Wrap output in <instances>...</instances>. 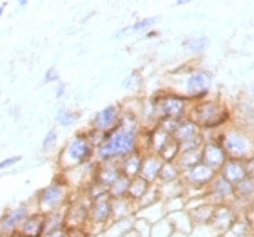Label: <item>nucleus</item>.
Masks as SVG:
<instances>
[{"label":"nucleus","instance_id":"ea45409f","mask_svg":"<svg viewBox=\"0 0 254 237\" xmlns=\"http://www.w3.org/2000/svg\"><path fill=\"white\" fill-rule=\"evenodd\" d=\"M176 163H178V167L182 169V172L192 169L194 165L201 163L200 150H196V152H180V156H178V159H176Z\"/></svg>","mask_w":254,"mask_h":237},{"label":"nucleus","instance_id":"20e7f679","mask_svg":"<svg viewBox=\"0 0 254 237\" xmlns=\"http://www.w3.org/2000/svg\"><path fill=\"white\" fill-rule=\"evenodd\" d=\"M149 111L153 114L154 125L162 120H186L189 116L190 101L186 96L178 95L171 89H160L147 98Z\"/></svg>","mask_w":254,"mask_h":237},{"label":"nucleus","instance_id":"4be33fe9","mask_svg":"<svg viewBox=\"0 0 254 237\" xmlns=\"http://www.w3.org/2000/svg\"><path fill=\"white\" fill-rule=\"evenodd\" d=\"M160 20H162L160 16H145V18H140V20L132 22L131 26H126L120 31H117L113 35V38H124V37H131V35H145L147 31L154 29V26Z\"/></svg>","mask_w":254,"mask_h":237},{"label":"nucleus","instance_id":"7ed1b4c3","mask_svg":"<svg viewBox=\"0 0 254 237\" xmlns=\"http://www.w3.org/2000/svg\"><path fill=\"white\" fill-rule=\"evenodd\" d=\"M187 118L194 121L205 134H212L231 125L234 121V112L223 100L216 96H209L207 100L192 103Z\"/></svg>","mask_w":254,"mask_h":237},{"label":"nucleus","instance_id":"2f4dec72","mask_svg":"<svg viewBox=\"0 0 254 237\" xmlns=\"http://www.w3.org/2000/svg\"><path fill=\"white\" fill-rule=\"evenodd\" d=\"M134 216H136V205L132 201L127 197L113 201V219H129Z\"/></svg>","mask_w":254,"mask_h":237},{"label":"nucleus","instance_id":"cd10ccee","mask_svg":"<svg viewBox=\"0 0 254 237\" xmlns=\"http://www.w3.org/2000/svg\"><path fill=\"white\" fill-rule=\"evenodd\" d=\"M236 111H238V114H234V121H238V123H242L244 127H247V129L254 134V103H253V100H240Z\"/></svg>","mask_w":254,"mask_h":237},{"label":"nucleus","instance_id":"f257e3e1","mask_svg":"<svg viewBox=\"0 0 254 237\" xmlns=\"http://www.w3.org/2000/svg\"><path fill=\"white\" fill-rule=\"evenodd\" d=\"M140 131H142L140 118L129 111H124L118 127L113 129L111 132H107L104 143L96 148L95 159L98 163L120 161L129 154L140 150Z\"/></svg>","mask_w":254,"mask_h":237},{"label":"nucleus","instance_id":"8fccbe9b","mask_svg":"<svg viewBox=\"0 0 254 237\" xmlns=\"http://www.w3.org/2000/svg\"><path fill=\"white\" fill-rule=\"evenodd\" d=\"M158 37H160L158 29H151V31H147L145 35H143V38H145V40H154V38H158Z\"/></svg>","mask_w":254,"mask_h":237},{"label":"nucleus","instance_id":"2eb2a0df","mask_svg":"<svg viewBox=\"0 0 254 237\" xmlns=\"http://www.w3.org/2000/svg\"><path fill=\"white\" fill-rule=\"evenodd\" d=\"M207 203H211L212 206H218V205H229V203H233L234 201V185L229 183L227 179H223L222 176L218 174L214 178L207 190L203 192L201 195Z\"/></svg>","mask_w":254,"mask_h":237},{"label":"nucleus","instance_id":"4468645a","mask_svg":"<svg viewBox=\"0 0 254 237\" xmlns=\"http://www.w3.org/2000/svg\"><path fill=\"white\" fill-rule=\"evenodd\" d=\"M122 103H111L106 105L104 109L96 111L89 120V129H95L98 132H111L113 129H117L120 120H122Z\"/></svg>","mask_w":254,"mask_h":237},{"label":"nucleus","instance_id":"f03ea898","mask_svg":"<svg viewBox=\"0 0 254 237\" xmlns=\"http://www.w3.org/2000/svg\"><path fill=\"white\" fill-rule=\"evenodd\" d=\"M169 76L173 78V85L167 89L186 96L190 101V105L207 100L214 87V74L205 67L184 65V67L175 69Z\"/></svg>","mask_w":254,"mask_h":237},{"label":"nucleus","instance_id":"473e14b6","mask_svg":"<svg viewBox=\"0 0 254 237\" xmlns=\"http://www.w3.org/2000/svg\"><path fill=\"white\" fill-rule=\"evenodd\" d=\"M184 172L182 169L178 167V163H164L162 165V170H160V176H158V183L156 185H169V183H175V181H180Z\"/></svg>","mask_w":254,"mask_h":237},{"label":"nucleus","instance_id":"ddd939ff","mask_svg":"<svg viewBox=\"0 0 254 237\" xmlns=\"http://www.w3.org/2000/svg\"><path fill=\"white\" fill-rule=\"evenodd\" d=\"M33 212L31 201H24L18 205L11 206L7 210L2 212L0 216V237H5L9 234H15L20 230L22 223L26 221V217Z\"/></svg>","mask_w":254,"mask_h":237},{"label":"nucleus","instance_id":"a19ab883","mask_svg":"<svg viewBox=\"0 0 254 237\" xmlns=\"http://www.w3.org/2000/svg\"><path fill=\"white\" fill-rule=\"evenodd\" d=\"M44 227H46V232H53V230L65 228L64 212H53V214H46V216H44Z\"/></svg>","mask_w":254,"mask_h":237},{"label":"nucleus","instance_id":"c9c22d12","mask_svg":"<svg viewBox=\"0 0 254 237\" xmlns=\"http://www.w3.org/2000/svg\"><path fill=\"white\" fill-rule=\"evenodd\" d=\"M178 156H180V143L176 142L175 138L158 152V158L162 159L164 163H175L176 159H178Z\"/></svg>","mask_w":254,"mask_h":237},{"label":"nucleus","instance_id":"de8ad7c7","mask_svg":"<svg viewBox=\"0 0 254 237\" xmlns=\"http://www.w3.org/2000/svg\"><path fill=\"white\" fill-rule=\"evenodd\" d=\"M65 93H67V84L60 80L59 84H57V87H55V96H57V100H62L64 96H65Z\"/></svg>","mask_w":254,"mask_h":237},{"label":"nucleus","instance_id":"9d476101","mask_svg":"<svg viewBox=\"0 0 254 237\" xmlns=\"http://www.w3.org/2000/svg\"><path fill=\"white\" fill-rule=\"evenodd\" d=\"M89 206L91 201L82 192H74L65 208H64V219L65 228H87L89 225Z\"/></svg>","mask_w":254,"mask_h":237},{"label":"nucleus","instance_id":"72a5a7b5","mask_svg":"<svg viewBox=\"0 0 254 237\" xmlns=\"http://www.w3.org/2000/svg\"><path fill=\"white\" fill-rule=\"evenodd\" d=\"M78 120H80V112L73 111V109H69V107H60L59 111H57V114H55V121H57V125L64 127V129L73 127Z\"/></svg>","mask_w":254,"mask_h":237},{"label":"nucleus","instance_id":"4c0bfd02","mask_svg":"<svg viewBox=\"0 0 254 237\" xmlns=\"http://www.w3.org/2000/svg\"><path fill=\"white\" fill-rule=\"evenodd\" d=\"M249 236H253L251 227L247 225V221H245L244 217H242V214H240V217L234 221L233 227L229 228L222 237H249Z\"/></svg>","mask_w":254,"mask_h":237},{"label":"nucleus","instance_id":"a211bd4d","mask_svg":"<svg viewBox=\"0 0 254 237\" xmlns=\"http://www.w3.org/2000/svg\"><path fill=\"white\" fill-rule=\"evenodd\" d=\"M254 203V174L247 176L244 181H240L238 185H234V201L233 205L242 212Z\"/></svg>","mask_w":254,"mask_h":237},{"label":"nucleus","instance_id":"6e6d98bb","mask_svg":"<svg viewBox=\"0 0 254 237\" xmlns=\"http://www.w3.org/2000/svg\"><path fill=\"white\" fill-rule=\"evenodd\" d=\"M26 5H27L26 0H22V2H18V7H26Z\"/></svg>","mask_w":254,"mask_h":237},{"label":"nucleus","instance_id":"c85d7f7f","mask_svg":"<svg viewBox=\"0 0 254 237\" xmlns=\"http://www.w3.org/2000/svg\"><path fill=\"white\" fill-rule=\"evenodd\" d=\"M156 189H158L160 201H169V199H176V197H187V187L182 179L169 185H156Z\"/></svg>","mask_w":254,"mask_h":237},{"label":"nucleus","instance_id":"39448f33","mask_svg":"<svg viewBox=\"0 0 254 237\" xmlns=\"http://www.w3.org/2000/svg\"><path fill=\"white\" fill-rule=\"evenodd\" d=\"M95 152L96 148L91 145L89 138L85 134V129L84 131H76L60 148L59 156H57V167H59L60 172L73 170L76 167L95 161Z\"/></svg>","mask_w":254,"mask_h":237},{"label":"nucleus","instance_id":"7c9ffc66","mask_svg":"<svg viewBox=\"0 0 254 237\" xmlns=\"http://www.w3.org/2000/svg\"><path fill=\"white\" fill-rule=\"evenodd\" d=\"M153 185H149L147 181H143L142 178H134L131 179V185H129V192H127V199L132 201L134 205H140V201L145 197L149 190H151Z\"/></svg>","mask_w":254,"mask_h":237},{"label":"nucleus","instance_id":"a878e982","mask_svg":"<svg viewBox=\"0 0 254 237\" xmlns=\"http://www.w3.org/2000/svg\"><path fill=\"white\" fill-rule=\"evenodd\" d=\"M167 219H169V223L173 225L175 234H182V236L189 237L190 234L194 232V225H192V221H190V216L187 214V210L167 214Z\"/></svg>","mask_w":254,"mask_h":237},{"label":"nucleus","instance_id":"5fc2aeb1","mask_svg":"<svg viewBox=\"0 0 254 237\" xmlns=\"http://www.w3.org/2000/svg\"><path fill=\"white\" fill-rule=\"evenodd\" d=\"M5 5H7V4H5V2H4V4H0V16H2V13H4Z\"/></svg>","mask_w":254,"mask_h":237},{"label":"nucleus","instance_id":"4d7b16f0","mask_svg":"<svg viewBox=\"0 0 254 237\" xmlns=\"http://www.w3.org/2000/svg\"><path fill=\"white\" fill-rule=\"evenodd\" d=\"M0 216H2V212H0Z\"/></svg>","mask_w":254,"mask_h":237},{"label":"nucleus","instance_id":"dca6fc26","mask_svg":"<svg viewBox=\"0 0 254 237\" xmlns=\"http://www.w3.org/2000/svg\"><path fill=\"white\" fill-rule=\"evenodd\" d=\"M238 217H240V212L233 203H229V205H218V206H214L212 219L209 227L212 228V232L216 234L218 237H222L229 228L233 227L234 221H236Z\"/></svg>","mask_w":254,"mask_h":237},{"label":"nucleus","instance_id":"6ab92c4d","mask_svg":"<svg viewBox=\"0 0 254 237\" xmlns=\"http://www.w3.org/2000/svg\"><path fill=\"white\" fill-rule=\"evenodd\" d=\"M218 174L222 176L223 179H227L229 183L238 185L240 181H244L247 176H251L249 165L247 161H242V159H227V163L223 165Z\"/></svg>","mask_w":254,"mask_h":237},{"label":"nucleus","instance_id":"603ef678","mask_svg":"<svg viewBox=\"0 0 254 237\" xmlns=\"http://www.w3.org/2000/svg\"><path fill=\"white\" fill-rule=\"evenodd\" d=\"M5 237H26V236H22L20 232H15V234H9V236H5Z\"/></svg>","mask_w":254,"mask_h":237},{"label":"nucleus","instance_id":"423d86ee","mask_svg":"<svg viewBox=\"0 0 254 237\" xmlns=\"http://www.w3.org/2000/svg\"><path fill=\"white\" fill-rule=\"evenodd\" d=\"M74 195V190L69 187L64 174L60 172L55 176V179L49 185L42 187L38 190L35 197H33V210L40 212V214H53V212H62L65 208L71 197Z\"/></svg>","mask_w":254,"mask_h":237},{"label":"nucleus","instance_id":"09e8293b","mask_svg":"<svg viewBox=\"0 0 254 237\" xmlns=\"http://www.w3.org/2000/svg\"><path fill=\"white\" fill-rule=\"evenodd\" d=\"M42 237H67V228H60V230H53V232H46Z\"/></svg>","mask_w":254,"mask_h":237},{"label":"nucleus","instance_id":"f704fd0d","mask_svg":"<svg viewBox=\"0 0 254 237\" xmlns=\"http://www.w3.org/2000/svg\"><path fill=\"white\" fill-rule=\"evenodd\" d=\"M129 185H131V179L126 178V176H120V178H118L117 181L109 187L107 194H109V197H111L113 201H115V199H124V197H127Z\"/></svg>","mask_w":254,"mask_h":237},{"label":"nucleus","instance_id":"864d4df0","mask_svg":"<svg viewBox=\"0 0 254 237\" xmlns=\"http://www.w3.org/2000/svg\"><path fill=\"white\" fill-rule=\"evenodd\" d=\"M186 4H187L186 0H180V2H175V5H176V7H180V5H186Z\"/></svg>","mask_w":254,"mask_h":237},{"label":"nucleus","instance_id":"5701e85b","mask_svg":"<svg viewBox=\"0 0 254 237\" xmlns=\"http://www.w3.org/2000/svg\"><path fill=\"white\" fill-rule=\"evenodd\" d=\"M18 232L26 237H42L46 234V227H44V214L33 210L29 216L26 217V221L22 223V227Z\"/></svg>","mask_w":254,"mask_h":237},{"label":"nucleus","instance_id":"a18cd8bd","mask_svg":"<svg viewBox=\"0 0 254 237\" xmlns=\"http://www.w3.org/2000/svg\"><path fill=\"white\" fill-rule=\"evenodd\" d=\"M22 161V156H13V158H5L0 161V170H5L9 169V167H15L16 163H20Z\"/></svg>","mask_w":254,"mask_h":237},{"label":"nucleus","instance_id":"bb28decb","mask_svg":"<svg viewBox=\"0 0 254 237\" xmlns=\"http://www.w3.org/2000/svg\"><path fill=\"white\" fill-rule=\"evenodd\" d=\"M136 219H142V221L149 223V225H153V223L160 221V219H164L167 217V212H165V206L162 201L158 203H154V205H149V206H143V208H136Z\"/></svg>","mask_w":254,"mask_h":237},{"label":"nucleus","instance_id":"79ce46f5","mask_svg":"<svg viewBox=\"0 0 254 237\" xmlns=\"http://www.w3.org/2000/svg\"><path fill=\"white\" fill-rule=\"evenodd\" d=\"M57 143H59V129L53 127V129H49V131L46 132V136H44V140H42V145H40V152H44V154L51 152V150L57 147Z\"/></svg>","mask_w":254,"mask_h":237},{"label":"nucleus","instance_id":"6e6552de","mask_svg":"<svg viewBox=\"0 0 254 237\" xmlns=\"http://www.w3.org/2000/svg\"><path fill=\"white\" fill-rule=\"evenodd\" d=\"M218 176L216 170L209 169L207 165L198 163L192 169L186 170L182 176V181L187 187V199L189 197H200L203 195V192L207 190V187L214 181V178Z\"/></svg>","mask_w":254,"mask_h":237},{"label":"nucleus","instance_id":"c03bdc74","mask_svg":"<svg viewBox=\"0 0 254 237\" xmlns=\"http://www.w3.org/2000/svg\"><path fill=\"white\" fill-rule=\"evenodd\" d=\"M44 84H59L60 82V74L59 71H57V67H49L48 71H46V74H44Z\"/></svg>","mask_w":254,"mask_h":237},{"label":"nucleus","instance_id":"f8f14e48","mask_svg":"<svg viewBox=\"0 0 254 237\" xmlns=\"http://www.w3.org/2000/svg\"><path fill=\"white\" fill-rule=\"evenodd\" d=\"M200 156H201V163L207 165L209 169L216 170V172H220V169L227 163L229 156L225 152V148H223L222 142L218 140V132L205 134V142L201 145Z\"/></svg>","mask_w":254,"mask_h":237},{"label":"nucleus","instance_id":"37998d69","mask_svg":"<svg viewBox=\"0 0 254 237\" xmlns=\"http://www.w3.org/2000/svg\"><path fill=\"white\" fill-rule=\"evenodd\" d=\"M165 206V212L167 214H173V212H180L186 210L187 206V197H176V199H169V201H162Z\"/></svg>","mask_w":254,"mask_h":237},{"label":"nucleus","instance_id":"9b49d317","mask_svg":"<svg viewBox=\"0 0 254 237\" xmlns=\"http://www.w3.org/2000/svg\"><path fill=\"white\" fill-rule=\"evenodd\" d=\"M175 140L180 143V152H196V150H201V145L205 142V134L194 121L186 118L180 121Z\"/></svg>","mask_w":254,"mask_h":237},{"label":"nucleus","instance_id":"0eeeda50","mask_svg":"<svg viewBox=\"0 0 254 237\" xmlns=\"http://www.w3.org/2000/svg\"><path fill=\"white\" fill-rule=\"evenodd\" d=\"M218 140L222 142L231 159L245 161L254 158V134L238 121H233L229 127L218 132Z\"/></svg>","mask_w":254,"mask_h":237},{"label":"nucleus","instance_id":"58836bf2","mask_svg":"<svg viewBox=\"0 0 254 237\" xmlns=\"http://www.w3.org/2000/svg\"><path fill=\"white\" fill-rule=\"evenodd\" d=\"M142 85H143V76L140 71H131L122 80V89L129 91V93H138V91L142 89Z\"/></svg>","mask_w":254,"mask_h":237},{"label":"nucleus","instance_id":"49530a36","mask_svg":"<svg viewBox=\"0 0 254 237\" xmlns=\"http://www.w3.org/2000/svg\"><path fill=\"white\" fill-rule=\"evenodd\" d=\"M67 237H93L87 228H67Z\"/></svg>","mask_w":254,"mask_h":237},{"label":"nucleus","instance_id":"aec40b11","mask_svg":"<svg viewBox=\"0 0 254 237\" xmlns=\"http://www.w3.org/2000/svg\"><path fill=\"white\" fill-rule=\"evenodd\" d=\"M120 176H122V172H120V163L118 161H102V163L96 165L95 181H98L107 190Z\"/></svg>","mask_w":254,"mask_h":237},{"label":"nucleus","instance_id":"b1692460","mask_svg":"<svg viewBox=\"0 0 254 237\" xmlns=\"http://www.w3.org/2000/svg\"><path fill=\"white\" fill-rule=\"evenodd\" d=\"M142 161H143V152L142 150H136V152L129 154L124 159H120V172L122 176L129 179H134L140 176V169H142Z\"/></svg>","mask_w":254,"mask_h":237},{"label":"nucleus","instance_id":"c756f323","mask_svg":"<svg viewBox=\"0 0 254 237\" xmlns=\"http://www.w3.org/2000/svg\"><path fill=\"white\" fill-rule=\"evenodd\" d=\"M131 230H134V217L129 219H113L107 228L104 230L102 236L104 237H124L126 234H129Z\"/></svg>","mask_w":254,"mask_h":237},{"label":"nucleus","instance_id":"3c124183","mask_svg":"<svg viewBox=\"0 0 254 237\" xmlns=\"http://www.w3.org/2000/svg\"><path fill=\"white\" fill-rule=\"evenodd\" d=\"M124 237H138V234H136V230H131L129 234H126Z\"/></svg>","mask_w":254,"mask_h":237},{"label":"nucleus","instance_id":"1a4fd4ad","mask_svg":"<svg viewBox=\"0 0 254 237\" xmlns=\"http://www.w3.org/2000/svg\"><path fill=\"white\" fill-rule=\"evenodd\" d=\"M111 221H113V199L109 197V194L91 201L89 225H87V230H89L91 236L93 237L102 236Z\"/></svg>","mask_w":254,"mask_h":237},{"label":"nucleus","instance_id":"13d9d810","mask_svg":"<svg viewBox=\"0 0 254 237\" xmlns=\"http://www.w3.org/2000/svg\"><path fill=\"white\" fill-rule=\"evenodd\" d=\"M249 237H254V236H249Z\"/></svg>","mask_w":254,"mask_h":237},{"label":"nucleus","instance_id":"f3484780","mask_svg":"<svg viewBox=\"0 0 254 237\" xmlns=\"http://www.w3.org/2000/svg\"><path fill=\"white\" fill-rule=\"evenodd\" d=\"M187 214L190 216V221L196 227H209L212 219V212H214V206L211 203H207L203 197H189L187 199L186 206Z\"/></svg>","mask_w":254,"mask_h":237},{"label":"nucleus","instance_id":"e433bc0d","mask_svg":"<svg viewBox=\"0 0 254 237\" xmlns=\"http://www.w3.org/2000/svg\"><path fill=\"white\" fill-rule=\"evenodd\" d=\"M173 234H175V230H173V225L167 217L153 223L149 228V237H173Z\"/></svg>","mask_w":254,"mask_h":237},{"label":"nucleus","instance_id":"412c9836","mask_svg":"<svg viewBox=\"0 0 254 237\" xmlns=\"http://www.w3.org/2000/svg\"><path fill=\"white\" fill-rule=\"evenodd\" d=\"M162 165L164 161L156 156V154H143V161H142V169H140V176L143 181H147L149 185H156L158 183V176L160 170H162Z\"/></svg>","mask_w":254,"mask_h":237},{"label":"nucleus","instance_id":"393cba45","mask_svg":"<svg viewBox=\"0 0 254 237\" xmlns=\"http://www.w3.org/2000/svg\"><path fill=\"white\" fill-rule=\"evenodd\" d=\"M182 47L192 56H200L211 47V38L205 35H189L182 40Z\"/></svg>","mask_w":254,"mask_h":237}]
</instances>
